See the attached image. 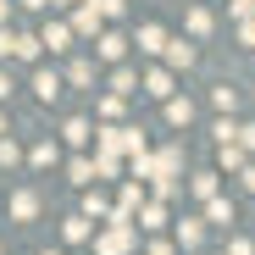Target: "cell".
Returning <instances> with one entry per match:
<instances>
[{
	"mask_svg": "<svg viewBox=\"0 0 255 255\" xmlns=\"http://www.w3.org/2000/svg\"><path fill=\"white\" fill-rule=\"evenodd\" d=\"M95 28H100V11L83 6V11H78V33H95Z\"/></svg>",
	"mask_w": 255,
	"mask_h": 255,
	"instance_id": "obj_12",
	"label": "cell"
},
{
	"mask_svg": "<svg viewBox=\"0 0 255 255\" xmlns=\"http://www.w3.org/2000/svg\"><path fill=\"white\" fill-rule=\"evenodd\" d=\"M67 78H72V83H89V78H95V67H89V61H72V67H67Z\"/></svg>",
	"mask_w": 255,
	"mask_h": 255,
	"instance_id": "obj_15",
	"label": "cell"
},
{
	"mask_svg": "<svg viewBox=\"0 0 255 255\" xmlns=\"http://www.w3.org/2000/svg\"><path fill=\"white\" fill-rule=\"evenodd\" d=\"M122 50H128L122 33H100V56H106V61H122Z\"/></svg>",
	"mask_w": 255,
	"mask_h": 255,
	"instance_id": "obj_2",
	"label": "cell"
},
{
	"mask_svg": "<svg viewBox=\"0 0 255 255\" xmlns=\"http://www.w3.org/2000/svg\"><path fill=\"white\" fill-rule=\"evenodd\" d=\"M222 166H228V172H244V150L239 144H222Z\"/></svg>",
	"mask_w": 255,
	"mask_h": 255,
	"instance_id": "obj_11",
	"label": "cell"
},
{
	"mask_svg": "<svg viewBox=\"0 0 255 255\" xmlns=\"http://www.w3.org/2000/svg\"><path fill=\"white\" fill-rule=\"evenodd\" d=\"M233 17L239 22H255V0H233Z\"/></svg>",
	"mask_w": 255,
	"mask_h": 255,
	"instance_id": "obj_19",
	"label": "cell"
},
{
	"mask_svg": "<svg viewBox=\"0 0 255 255\" xmlns=\"http://www.w3.org/2000/svg\"><path fill=\"white\" fill-rule=\"evenodd\" d=\"M95 178V161H72V183H89Z\"/></svg>",
	"mask_w": 255,
	"mask_h": 255,
	"instance_id": "obj_17",
	"label": "cell"
},
{
	"mask_svg": "<svg viewBox=\"0 0 255 255\" xmlns=\"http://www.w3.org/2000/svg\"><path fill=\"white\" fill-rule=\"evenodd\" d=\"M189 117H194L189 100H166V122H189Z\"/></svg>",
	"mask_w": 255,
	"mask_h": 255,
	"instance_id": "obj_10",
	"label": "cell"
},
{
	"mask_svg": "<svg viewBox=\"0 0 255 255\" xmlns=\"http://www.w3.org/2000/svg\"><path fill=\"white\" fill-rule=\"evenodd\" d=\"M33 95H39V100H56V95H61V78H56V72H39V78H33Z\"/></svg>",
	"mask_w": 255,
	"mask_h": 255,
	"instance_id": "obj_1",
	"label": "cell"
},
{
	"mask_svg": "<svg viewBox=\"0 0 255 255\" xmlns=\"http://www.w3.org/2000/svg\"><path fill=\"white\" fill-rule=\"evenodd\" d=\"M194 194H200V200H217V172H200V178H194Z\"/></svg>",
	"mask_w": 255,
	"mask_h": 255,
	"instance_id": "obj_9",
	"label": "cell"
},
{
	"mask_svg": "<svg viewBox=\"0 0 255 255\" xmlns=\"http://www.w3.org/2000/svg\"><path fill=\"white\" fill-rule=\"evenodd\" d=\"M111 89H117V100L133 95V67H117V72H111Z\"/></svg>",
	"mask_w": 255,
	"mask_h": 255,
	"instance_id": "obj_3",
	"label": "cell"
},
{
	"mask_svg": "<svg viewBox=\"0 0 255 255\" xmlns=\"http://www.w3.org/2000/svg\"><path fill=\"white\" fill-rule=\"evenodd\" d=\"M244 189H255V166H244Z\"/></svg>",
	"mask_w": 255,
	"mask_h": 255,
	"instance_id": "obj_24",
	"label": "cell"
},
{
	"mask_svg": "<svg viewBox=\"0 0 255 255\" xmlns=\"http://www.w3.org/2000/svg\"><path fill=\"white\" fill-rule=\"evenodd\" d=\"M6 95H11V78H6V72H0V100H6Z\"/></svg>",
	"mask_w": 255,
	"mask_h": 255,
	"instance_id": "obj_23",
	"label": "cell"
},
{
	"mask_svg": "<svg viewBox=\"0 0 255 255\" xmlns=\"http://www.w3.org/2000/svg\"><path fill=\"white\" fill-rule=\"evenodd\" d=\"M178 239H183V244H200L205 228H200V222H178Z\"/></svg>",
	"mask_w": 255,
	"mask_h": 255,
	"instance_id": "obj_14",
	"label": "cell"
},
{
	"mask_svg": "<svg viewBox=\"0 0 255 255\" xmlns=\"http://www.w3.org/2000/svg\"><path fill=\"white\" fill-rule=\"evenodd\" d=\"M67 144H89V122H83V117L67 122Z\"/></svg>",
	"mask_w": 255,
	"mask_h": 255,
	"instance_id": "obj_8",
	"label": "cell"
},
{
	"mask_svg": "<svg viewBox=\"0 0 255 255\" xmlns=\"http://www.w3.org/2000/svg\"><path fill=\"white\" fill-rule=\"evenodd\" d=\"M45 45H50V50H67V28H61V22L45 28Z\"/></svg>",
	"mask_w": 255,
	"mask_h": 255,
	"instance_id": "obj_13",
	"label": "cell"
},
{
	"mask_svg": "<svg viewBox=\"0 0 255 255\" xmlns=\"http://www.w3.org/2000/svg\"><path fill=\"white\" fill-rule=\"evenodd\" d=\"M11 211H17V217H33L39 200H33V194H17V200H11Z\"/></svg>",
	"mask_w": 255,
	"mask_h": 255,
	"instance_id": "obj_16",
	"label": "cell"
},
{
	"mask_svg": "<svg viewBox=\"0 0 255 255\" xmlns=\"http://www.w3.org/2000/svg\"><path fill=\"white\" fill-rule=\"evenodd\" d=\"M89 6H95L100 17H122V0H89Z\"/></svg>",
	"mask_w": 255,
	"mask_h": 255,
	"instance_id": "obj_18",
	"label": "cell"
},
{
	"mask_svg": "<svg viewBox=\"0 0 255 255\" xmlns=\"http://www.w3.org/2000/svg\"><path fill=\"white\" fill-rule=\"evenodd\" d=\"M211 28V11H189V33H205Z\"/></svg>",
	"mask_w": 255,
	"mask_h": 255,
	"instance_id": "obj_20",
	"label": "cell"
},
{
	"mask_svg": "<svg viewBox=\"0 0 255 255\" xmlns=\"http://www.w3.org/2000/svg\"><path fill=\"white\" fill-rule=\"evenodd\" d=\"M45 255H61V250H45Z\"/></svg>",
	"mask_w": 255,
	"mask_h": 255,
	"instance_id": "obj_26",
	"label": "cell"
},
{
	"mask_svg": "<svg viewBox=\"0 0 255 255\" xmlns=\"http://www.w3.org/2000/svg\"><path fill=\"white\" fill-rule=\"evenodd\" d=\"M205 217H211V222H233V205H228V200H205Z\"/></svg>",
	"mask_w": 255,
	"mask_h": 255,
	"instance_id": "obj_6",
	"label": "cell"
},
{
	"mask_svg": "<svg viewBox=\"0 0 255 255\" xmlns=\"http://www.w3.org/2000/svg\"><path fill=\"white\" fill-rule=\"evenodd\" d=\"M144 89H150V95H172V78H166V72H161V67H155V72H150V78H144Z\"/></svg>",
	"mask_w": 255,
	"mask_h": 255,
	"instance_id": "obj_7",
	"label": "cell"
},
{
	"mask_svg": "<svg viewBox=\"0 0 255 255\" xmlns=\"http://www.w3.org/2000/svg\"><path fill=\"white\" fill-rule=\"evenodd\" d=\"M6 11H11V0H0V22H6Z\"/></svg>",
	"mask_w": 255,
	"mask_h": 255,
	"instance_id": "obj_25",
	"label": "cell"
},
{
	"mask_svg": "<svg viewBox=\"0 0 255 255\" xmlns=\"http://www.w3.org/2000/svg\"><path fill=\"white\" fill-rule=\"evenodd\" d=\"M233 255H255V250H250V244H244V239H233Z\"/></svg>",
	"mask_w": 255,
	"mask_h": 255,
	"instance_id": "obj_22",
	"label": "cell"
},
{
	"mask_svg": "<svg viewBox=\"0 0 255 255\" xmlns=\"http://www.w3.org/2000/svg\"><path fill=\"white\" fill-rule=\"evenodd\" d=\"M161 45H166V33H161L155 22H150V28H139V50H161Z\"/></svg>",
	"mask_w": 255,
	"mask_h": 255,
	"instance_id": "obj_4",
	"label": "cell"
},
{
	"mask_svg": "<svg viewBox=\"0 0 255 255\" xmlns=\"http://www.w3.org/2000/svg\"><path fill=\"white\" fill-rule=\"evenodd\" d=\"M166 61H172V67H194V45H183V39H178V45L166 50Z\"/></svg>",
	"mask_w": 255,
	"mask_h": 255,
	"instance_id": "obj_5",
	"label": "cell"
},
{
	"mask_svg": "<svg viewBox=\"0 0 255 255\" xmlns=\"http://www.w3.org/2000/svg\"><path fill=\"white\" fill-rule=\"evenodd\" d=\"M6 50L17 56V33H6V28H0V56H6Z\"/></svg>",
	"mask_w": 255,
	"mask_h": 255,
	"instance_id": "obj_21",
	"label": "cell"
}]
</instances>
